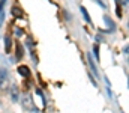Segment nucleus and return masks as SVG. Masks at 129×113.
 <instances>
[{
	"label": "nucleus",
	"instance_id": "7ed1b4c3",
	"mask_svg": "<svg viewBox=\"0 0 129 113\" xmlns=\"http://www.w3.org/2000/svg\"><path fill=\"white\" fill-rule=\"evenodd\" d=\"M6 50H8V51L11 50V42H9V39H6Z\"/></svg>",
	"mask_w": 129,
	"mask_h": 113
},
{
	"label": "nucleus",
	"instance_id": "20e7f679",
	"mask_svg": "<svg viewBox=\"0 0 129 113\" xmlns=\"http://www.w3.org/2000/svg\"><path fill=\"white\" fill-rule=\"evenodd\" d=\"M122 2H123V3H125V5H126V3H128V0H122Z\"/></svg>",
	"mask_w": 129,
	"mask_h": 113
},
{
	"label": "nucleus",
	"instance_id": "f03ea898",
	"mask_svg": "<svg viewBox=\"0 0 129 113\" xmlns=\"http://www.w3.org/2000/svg\"><path fill=\"white\" fill-rule=\"evenodd\" d=\"M12 14L14 15H21L20 14V9H17V8H12Z\"/></svg>",
	"mask_w": 129,
	"mask_h": 113
},
{
	"label": "nucleus",
	"instance_id": "f257e3e1",
	"mask_svg": "<svg viewBox=\"0 0 129 113\" xmlns=\"http://www.w3.org/2000/svg\"><path fill=\"white\" fill-rule=\"evenodd\" d=\"M18 71H20V74L24 75V77H27V75H29V68H27V66H20V68H18Z\"/></svg>",
	"mask_w": 129,
	"mask_h": 113
}]
</instances>
